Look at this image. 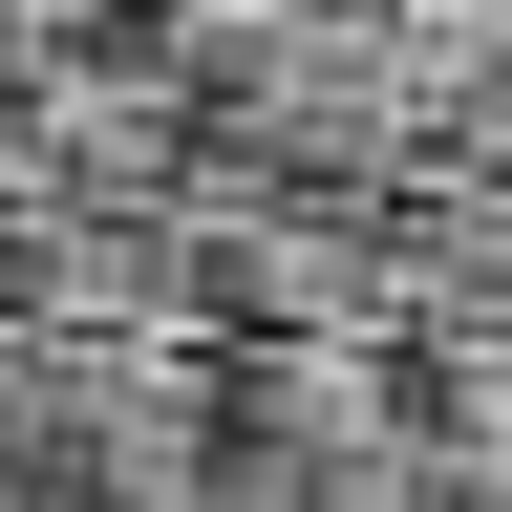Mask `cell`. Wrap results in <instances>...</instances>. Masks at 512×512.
Masks as SVG:
<instances>
[{"mask_svg": "<svg viewBox=\"0 0 512 512\" xmlns=\"http://www.w3.org/2000/svg\"><path fill=\"white\" fill-rule=\"evenodd\" d=\"M214 512H427V342H214Z\"/></svg>", "mask_w": 512, "mask_h": 512, "instance_id": "cell-1", "label": "cell"}, {"mask_svg": "<svg viewBox=\"0 0 512 512\" xmlns=\"http://www.w3.org/2000/svg\"><path fill=\"white\" fill-rule=\"evenodd\" d=\"M22 86H43V0H0V171H22Z\"/></svg>", "mask_w": 512, "mask_h": 512, "instance_id": "cell-2", "label": "cell"}]
</instances>
